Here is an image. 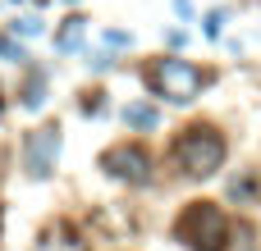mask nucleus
<instances>
[{"instance_id": "f03ea898", "label": "nucleus", "mask_w": 261, "mask_h": 251, "mask_svg": "<svg viewBox=\"0 0 261 251\" xmlns=\"http://www.w3.org/2000/svg\"><path fill=\"white\" fill-rule=\"evenodd\" d=\"M174 165L188 174V178H211L220 165H225V137L206 123H193L184 128V137L174 142Z\"/></svg>"}, {"instance_id": "1a4fd4ad", "label": "nucleus", "mask_w": 261, "mask_h": 251, "mask_svg": "<svg viewBox=\"0 0 261 251\" xmlns=\"http://www.w3.org/2000/svg\"><path fill=\"white\" fill-rule=\"evenodd\" d=\"M41 101H46V78L32 73V82H28V91H23V105H28V110H41Z\"/></svg>"}, {"instance_id": "7ed1b4c3", "label": "nucleus", "mask_w": 261, "mask_h": 251, "mask_svg": "<svg viewBox=\"0 0 261 251\" xmlns=\"http://www.w3.org/2000/svg\"><path fill=\"white\" fill-rule=\"evenodd\" d=\"M147 87H151L156 96L174 101V105H188V101L202 91V69H193V64L179 59V55H165V59H156V64L147 69Z\"/></svg>"}, {"instance_id": "2eb2a0df", "label": "nucleus", "mask_w": 261, "mask_h": 251, "mask_svg": "<svg viewBox=\"0 0 261 251\" xmlns=\"http://www.w3.org/2000/svg\"><path fill=\"white\" fill-rule=\"evenodd\" d=\"M69 5H73V0H69Z\"/></svg>"}, {"instance_id": "f257e3e1", "label": "nucleus", "mask_w": 261, "mask_h": 251, "mask_svg": "<svg viewBox=\"0 0 261 251\" xmlns=\"http://www.w3.org/2000/svg\"><path fill=\"white\" fill-rule=\"evenodd\" d=\"M174 238H179L188 251H225V247H229V219H225L220 206H211V201H193V206L179 210V219H174Z\"/></svg>"}, {"instance_id": "f8f14e48", "label": "nucleus", "mask_w": 261, "mask_h": 251, "mask_svg": "<svg viewBox=\"0 0 261 251\" xmlns=\"http://www.w3.org/2000/svg\"><path fill=\"white\" fill-rule=\"evenodd\" d=\"M220 27H225V9H211V14H206V23H202V32L216 41V37H220Z\"/></svg>"}, {"instance_id": "0eeeda50", "label": "nucleus", "mask_w": 261, "mask_h": 251, "mask_svg": "<svg viewBox=\"0 0 261 251\" xmlns=\"http://www.w3.org/2000/svg\"><path fill=\"white\" fill-rule=\"evenodd\" d=\"M83 32H87V18H64V27H60V37H55V50H78L83 46Z\"/></svg>"}, {"instance_id": "6e6552de", "label": "nucleus", "mask_w": 261, "mask_h": 251, "mask_svg": "<svg viewBox=\"0 0 261 251\" xmlns=\"http://www.w3.org/2000/svg\"><path fill=\"white\" fill-rule=\"evenodd\" d=\"M229 197L243 206V201H261V178L257 174H239L234 183H229Z\"/></svg>"}, {"instance_id": "9b49d317", "label": "nucleus", "mask_w": 261, "mask_h": 251, "mask_svg": "<svg viewBox=\"0 0 261 251\" xmlns=\"http://www.w3.org/2000/svg\"><path fill=\"white\" fill-rule=\"evenodd\" d=\"M0 59H9V64H23V59H28V50H23L14 37H0Z\"/></svg>"}, {"instance_id": "423d86ee", "label": "nucleus", "mask_w": 261, "mask_h": 251, "mask_svg": "<svg viewBox=\"0 0 261 251\" xmlns=\"http://www.w3.org/2000/svg\"><path fill=\"white\" fill-rule=\"evenodd\" d=\"M124 123H128V128H138V133H151V128L161 123V114H156V105L133 101V105H124Z\"/></svg>"}, {"instance_id": "9d476101", "label": "nucleus", "mask_w": 261, "mask_h": 251, "mask_svg": "<svg viewBox=\"0 0 261 251\" xmlns=\"http://www.w3.org/2000/svg\"><path fill=\"white\" fill-rule=\"evenodd\" d=\"M46 32V23L37 18V14H28V18H14V37H41Z\"/></svg>"}, {"instance_id": "ddd939ff", "label": "nucleus", "mask_w": 261, "mask_h": 251, "mask_svg": "<svg viewBox=\"0 0 261 251\" xmlns=\"http://www.w3.org/2000/svg\"><path fill=\"white\" fill-rule=\"evenodd\" d=\"M83 110H87V114H101V110H106V101H101V91H92V96L83 101Z\"/></svg>"}, {"instance_id": "20e7f679", "label": "nucleus", "mask_w": 261, "mask_h": 251, "mask_svg": "<svg viewBox=\"0 0 261 251\" xmlns=\"http://www.w3.org/2000/svg\"><path fill=\"white\" fill-rule=\"evenodd\" d=\"M101 169H106L110 178H119V183H133V187L151 178L147 151H142V146H128V142H124V146H110V151L101 155Z\"/></svg>"}, {"instance_id": "4468645a", "label": "nucleus", "mask_w": 261, "mask_h": 251, "mask_svg": "<svg viewBox=\"0 0 261 251\" xmlns=\"http://www.w3.org/2000/svg\"><path fill=\"white\" fill-rule=\"evenodd\" d=\"M106 46H133L128 32H106Z\"/></svg>"}, {"instance_id": "39448f33", "label": "nucleus", "mask_w": 261, "mask_h": 251, "mask_svg": "<svg viewBox=\"0 0 261 251\" xmlns=\"http://www.w3.org/2000/svg\"><path fill=\"white\" fill-rule=\"evenodd\" d=\"M55 160H60V128H37V133L23 142V165H28V174H32V178H50Z\"/></svg>"}]
</instances>
